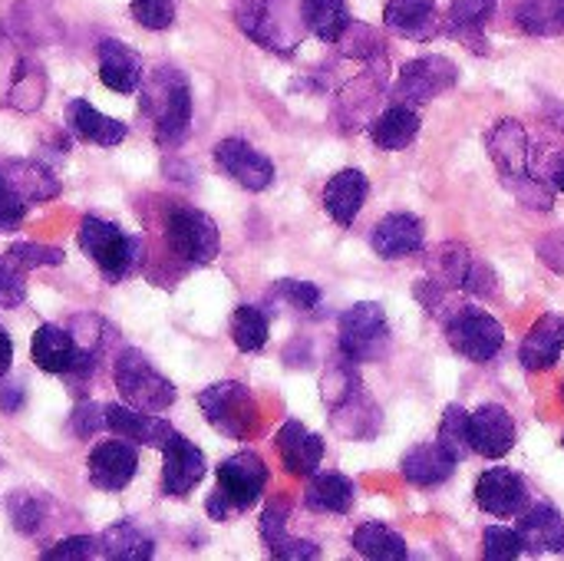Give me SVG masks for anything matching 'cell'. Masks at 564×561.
Returning <instances> with one entry per match:
<instances>
[{
	"label": "cell",
	"instance_id": "24",
	"mask_svg": "<svg viewBox=\"0 0 564 561\" xmlns=\"http://www.w3.org/2000/svg\"><path fill=\"white\" fill-rule=\"evenodd\" d=\"M519 539L522 549L532 555H545V552H564V519L562 513L549 503L532 506L522 522H519Z\"/></svg>",
	"mask_w": 564,
	"mask_h": 561
},
{
	"label": "cell",
	"instance_id": "55",
	"mask_svg": "<svg viewBox=\"0 0 564 561\" xmlns=\"http://www.w3.org/2000/svg\"><path fill=\"white\" fill-rule=\"evenodd\" d=\"M545 175H549V182H552V188H555V192H564V155H552V162H549Z\"/></svg>",
	"mask_w": 564,
	"mask_h": 561
},
{
	"label": "cell",
	"instance_id": "32",
	"mask_svg": "<svg viewBox=\"0 0 564 561\" xmlns=\"http://www.w3.org/2000/svg\"><path fill=\"white\" fill-rule=\"evenodd\" d=\"M496 13V0H453L449 7V33L466 40L476 53H486L489 43L482 40V26L489 23V17Z\"/></svg>",
	"mask_w": 564,
	"mask_h": 561
},
{
	"label": "cell",
	"instance_id": "50",
	"mask_svg": "<svg viewBox=\"0 0 564 561\" xmlns=\"http://www.w3.org/2000/svg\"><path fill=\"white\" fill-rule=\"evenodd\" d=\"M284 536H288V506H284V503H274V506H268L264 516H261V539H264V546L271 549V546H278Z\"/></svg>",
	"mask_w": 564,
	"mask_h": 561
},
{
	"label": "cell",
	"instance_id": "54",
	"mask_svg": "<svg viewBox=\"0 0 564 561\" xmlns=\"http://www.w3.org/2000/svg\"><path fill=\"white\" fill-rule=\"evenodd\" d=\"M26 400V390H23V380H3L0 384V410L7 417H13Z\"/></svg>",
	"mask_w": 564,
	"mask_h": 561
},
{
	"label": "cell",
	"instance_id": "44",
	"mask_svg": "<svg viewBox=\"0 0 564 561\" xmlns=\"http://www.w3.org/2000/svg\"><path fill=\"white\" fill-rule=\"evenodd\" d=\"M132 17L145 30H169L175 23V0H132Z\"/></svg>",
	"mask_w": 564,
	"mask_h": 561
},
{
	"label": "cell",
	"instance_id": "48",
	"mask_svg": "<svg viewBox=\"0 0 564 561\" xmlns=\"http://www.w3.org/2000/svg\"><path fill=\"white\" fill-rule=\"evenodd\" d=\"M274 294L284 298V301H288L291 308H297V311H314V308L321 304V288L311 284V281H294V278H288V281H281V284L274 288Z\"/></svg>",
	"mask_w": 564,
	"mask_h": 561
},
{
	"label": "cell",
	"instance_id": "37",
	"mask_svg": "<svg viewBox=\"0 0 564 561\" xmlns=\"http://www.w3.org/2000/svg\"><path fill=\"white\" fill-rule=\"evenodd\" d=\"M519 26L532 36L564 33V0H529L519 7Z\"/></svg>",
	"mask_w": 564,
	"mask_h": 561
},
{
	"label": "cell",
	"instance_id": "6",
	"mask_svg": "<svg viewBox=\"0 0 564 561\" xmlns=\"http://www.w3.org/2000/svg\"><path fill=\"white\" fill-rule=\"evenodd\" d=\"M198 407L205 420L228 440H248L258 430V403L251 390L238 380L212 384L198 393Z\"/></svg>",
	"mask_w": 564,
	"mask_h": 561
},
{
	"label": "cell",
	"instance_id": "3",
	"mask_svg": "<svg viewBox=\"0 0 564 561\" xmlns=\"http://www.w3.org/2000/svg\"><path fill=\"white\" fill-rule=\"evenodd\" d=\"M145 109H152V132L162 149H178L192 129V89L175 66L155 69L145 89Z\"/></svg>",
	"mask_w": 564,
	"mask_h": 561
},
{
	"label": "cell",
	"instance_id": "52",
	"mask_svg": "<svg viewBox=\"0 0 564 561\" xmlns=\"http://www.w3.org/2000/svg\"><path fill=\"white\" fill-rule=\"evenodd\" d=\"M274 559H288V561H301V559H317L321 555V549L314 546V542H307V539H291V536H284L278 546H271L268 549Z\"/></svg>",
	"mask_w": 564,
	"mask_h": 561
},
{
	"label": "cell",
	"instance_id": "31",
	"mask_svg": "<svg viewBox=\"0 0 564 561\" xmlns=\"http://www.w3.org/2000/svg\"><path fill=\"white\" fill-rule=\"evenodd\" d=\"M357 486L354 479L340 476V473H317L304 493V506L314 513H330V516H347L354 506Z\"/></svg>",
	"mask_w": 564,
	"mask_h": 561
},
{
	"label": "cell",
	"instance_id": "23",
	"mask_svg": "<svg viewBox=\"0 0 564 561\" xmlns=\"http://www.w3.org/2000/svg\"><path fill=\"white\" fill-rule=\"evenodd\" d=\"M367 175L360 169H344L337 172L327 185H324V208L337 225H354V218L360 215L364 202H367Z\"/></svg>",
	"mask_w": 564,
	"mask_h": 561
},
{
	"label": "cell",
	"instance_id": "11",
	"mask_svg": "<svg viewBox=\"0 0 564 561\" xmlns=\"http://www.w3.org/2000/svg\"><path fill=\"white\" fill-rule=\"evenodd\" d=\"M268 486V466L258 453L245 450V453H235L228 456L221 466H218V496L228 503L231 513H245L251 509L261 493Z\"/></svg>",
	"mask_w": 564,
	"mask_h": 561
},
{
	"label": "cell",
	"instance_id": "17",
	"mask_svg": "<svg viewBox=\"0 0 564 561\" xmlns=\"http://www.w3.org/2000/svg\"><path fill=\"white\" fill-rule=\"evenodd\" d=\"M469 443H473V453L486 460H502L516 446L512 413L499 403H486L476 413H469Z\"/></svg>",
	"mask_w": 564,
	"mask_h": 561
},
{
	"label": "cell",
	"instance_id": "14",
	"mask_svg": "<svg viewBox=\"0 0 564 561\" xmlns=\"http://www.w3.org/2000/svg\"><path fill=\"white\" fill-rule=\"evenodd\" d=\"M215 162L228 179H235L248 192H264L274 182V162L245 139H221L215 145Z\"/></svg>",
	"mask_w": 564,
	"mask_h": 561
},
{
	"label": "cell",
	"instance_id": "33",
	"mask_svg": "<svg viewBox=\"0 0 564 561\" xmlns=\"http://www.w3.org/2000/svg\"><path fill=\"white\" fill-rule=\"evenodd\" d=\"M99 555L109 561H145L155 555V542L142 529L119 522L99 536Z\"/></svg>",
	"mask_w": 564,
	"mask_h": 561
},
{
	"label": "cell",
	"instance_id": "27",
	"mask_svg": "<svg viewBox=\"0 0 564 561\" xmlns=\"http://www.w3.org/2000/svg\"><path fill=\"white\" fill-rule=\"evenodd\" d=\"M66 122H69V129L79 139H86L93 145H102V149H112V145H119L129 136V126L126 122H119V119L93 109L86 99H73L66 106Z\"/></svg>",
	"mask_w": 564,
	"mask_h": 561
},
{
	"label": "cell",
	"instance_id": "41",
	"mask_svg": "<svg viewBox=\"0 0 564 561\" xmlns=\"http://www.w3.org/2000/svg\"><path fill=\"white\" fill-rule=\"evenodd\" d=\"M340 53L344 56H354V60H380L383 56V40L370 30V26H364V23H354L350 20V26L340 33Z\"/></svg>",
	"mask_w": 564,
	"mask_h": 561
},
{
	"label": "cell",
	"instance_id": "15",
	"mask_svg": "<svg viewBox=\"0 0 564 561\" xmlns=\"http://www.w3.org/2000/svg\"><path fill=\"white\" fill-rule=\"evenodd\" d=\"M476 503L482 513L496 516V519H509V516H519L525 513L529 506V486L519 473L506 470V466H496L489 473L479 476L476 483Z\"/></svg>",
	"mask_w": 564,
	"mask_h": 561
},
{
	"label": "cell",
	"instance_id": "13",
	"mask_svg": "<svg viewBox=\"0 0 564 561\" xmlns=\"http://www.w3.org/2000/svg\"><path fill=\"white\" fill-rule=\"evenodd\" d=\"M205 453L182 433H172V440L162 446V493L169 499H185L205 479Z\"/></svg>",
	"mask_w": 564,
	"mask_h": 561
},
{
	"label": "cell",
	"instance_id": "12",
	"mask_svg": "<svg viewBox=\"0 0 564 561\" xmlns=\"http://www.w3.org/2000/svg\"><path fill=\"white\" fill-rule=\"evenodd\" d=\"M443 288H453V291H466V294H496V274L492 268L476 258L466 245H443L436 251V278Z\"/></svg>",
	"mask_w": 564,
	"mask_h": 561
},
{
	"label": "cell",
	"instance_id": "25",
	"mask_svg": "<svg viewBox=\"0 0 564 561\" xmlns=\"http://www.w3.org/2000/svg\"><path fill=\"white\" fill-rule=\"evenodd\" d=\"M30 354H33V360H36L40 370L69 377L73 367H76V357H79V344L73 341L69 331H63L56 324H40L36 334H33Z\"/></svg>",
	"mask_w": 564,
	"mask_h": 561
},
{
	"label": "cell",
	"instance_id": "38",
	"mask_svg": "<svg viewBox=\"0 0 564 561\" xmlns=\"http://www.w3.org/2000/svg\"><path fill=\"white\" fill-rule=\"evenodd\" d=\"M10 172L13 175H7L10 182H13V188L26 198V205H36V202H50L56 192H59V185H56V179L46 172V169H40V165H20V162H13L10 165Z\"/></svg>",
	"mask_w": 564,
	"mask_h": 561
},
{
	"label": "cell",
	"instance_id": "39",
	"mask_svg": "<svg viewBox=\"0 0 564 561\" xmlns=\"http://www.w3.org/2000/svg\"><path fill=\"white\" fill-rule=\"evenodd\" d=\"M357 393H360V377H357V370H354V360L344 354V357H337V360L327 367V374H324V400H327L330 410H334V407L347 403V400L357 397Z\"/></svg>",
	"mask_w": 564,
	"mask_h": 561
},
{
	"label": "cell",
	"instance_id": "53",
	"mask_svg": "<svg viewBox=\"0 0 564 561\" xmlns=\"http://www.w3.org/2000/svg\"><path fill=\"white\" fill-rule=\"evenodd\" d=\"M539 258L555 271V274H564V228L562 231H552L539 241Z\"/></svg>",
	"mask_w": 564,
	"mask_h": 561
},
{
	"label": "cell",
	"instance_id": "30",
	"mask_svg": "<svg viewBox=\"0 0 564 561\" xmlns=\"http://www.w3.org/2000/svg\"><path fill=\"white\" fill-rule=\"evenodd\" d=\"M380 93H383V69L370 66V69L360 73V76L344 89V96H340L337 116H340L344 129H357V126L370 116V109L380 103Z\"/></svg>",
	"mask_w": 564,
	"mask_h": 561
},
{
	"label": "cell",
	"instance_id": "28",
	"mask_svg": "<svg viewBox=\"0 0 564 561\" xmlns=\"http://www.w3.org/2000/svg\"><path fill=\"white\" fill-rule=\"evenodd\" d=\"M564 347V321L555 314H545L522 341V350H519V360L529 367V370H552L558 360H562Z\"/></svg>",
	"mask_w": 564,
	"mask_h": 561
},
{
	"label": "cell",
	"instance_id": "49",
	"mask_svg": "<svg viewBox=\"0 0 564 561\" xmlns=\"http://www.w3.org/2000/svg\"><path fill=\"white\" fill-rule=\"evenodd\" d=\"M26 298V281H23V268H17L13 261H0V308H17Z\"/></svg>",
	"mask_w": 564,
	"mask_h": 561
},
{
	"label": "cell",
	"instance_id": "51",
	"mask_svg": "<svg viewBox=\"0 0 564 561\" xmlns=\"http://www.w3.org/2000/svg\"><path fill=\"white\" fill-rule=\"evenodd\" d=\"M99 427H106V410L96 407V403H79L73 410V430L79 440H89Z\"/></svg>",
	"mask_w": 564,
	"mask_h": 561
},
{
	"label": "cell",
	"instance_id": "22",
	"mask_svg": "<svg viewBox=\"0 0 564 561\" xmlns=\"http://www.w3.org/2000/svg\"><path fill=\"white\" fill-rule=\"evenodd\" d=\"M99 79L112 93H135L142 83V60L122 40L106 36L99 43Z\"/></svg>",
	"mask_w": 564,
	"mask_h": 561
},
{
	"label": "cell",
	"instance_id": "36",
	"mask_svg": "<svg viewBox=\"0 0 564 561\" xmlns=\"http://www.w3.org/2000/svg\"><path fill=\"white\" fill-rule=\"evenodd\" d=\"M268 331H271V324H268V314L261 308H254V304L235 308V314H231V341H235L238 350L258 354L268 344Z\"/></svg>",
	"mask_w": 564,
	"mask_h": 561
},
{
	"label": "cell",
	"instance_id": "21",
	"mask_svg": "<svg viewBox=\"0 0 564 561\" xmlns=\"http://www.w3.org/2000/svg\"><path fill=\"white\" fill-rule=\"evenodd\" d=\"M456 463H459V460L436 440V443H420V446H413V450L403 456L400 473H403L406 483L423 486V489H433V486H443V483L453 476Z\"/></svg>",
	"mask_w": 564,
	"mask_h": 561
},
{
	"label": "cell",
	"instance_id": "34",
	"mask_svg": "<svg viewBox=\"0 0 564 561\" xmlns=\"http://www.w3.org/2000/svg\"><path fill=\"white\" fill-rule=\"evenodd\" d=\"M301 10H304L307 30L324 43H337L340 33L350 26L347 0H301Z\"/></svg>",
	"mask_w": 564,
	"mask_h": 561
},
{
	"label": "cell",
	"instance_id": "47",
	"mask_svg": "<svg viewBox=\"0 0 564 561\" xmlns=\"http://www.w3.org/2000/svg\"><path fill=\"white\" fill-rule=\"evenodd\" d=\"M93 555H99V539H93V536H73V539H63L43 552V559L53 561H83L93 559Z\"/></svg>",
	"mask_w": 564,
	"mask_h": 561
},
{
	"label": "cell",
	"instance_id": "16",
	"mask_svg": "<svg viewBox=\"0 0 564 561\" xmlns=\"http://www.w3.org/2000/svg\"><path fill=\"white\" fill-rule=\"evenodd\" d=\"M139 473V453L132 443L106 440L89 453V483L102 493H122Z\"/></svg>",
	"mask_w": 564,
	"mask_h": 561
},
{
	"label": "cell",
	"instance_id": "56",
	"mask_svg": "<svg viewBox=\"0 0 564 561\" xmlns=\"http://www.w3.org/2000/svg\"><path fill=\"white\" fill-rule=\"evenodd\" d=\"M10 360H13V341H10V334L0 327V377H7Z\"/></svg>",
	"mask_w": 564,
	"mask_h": 561
},
{
	"label": "cell",
	"instance_id": "57",
	"mask_svg": "<svg viewBox=\"0 0 564 561\" xmlns=\"http://www.w3.org/2000/svg\"><path fill=\"white\" fill-rule=\"evenodd\" d=\"M562 400H564V384H562Z\"/></svg>",
	"mask_w": 564,
	"mask_h": 561
},
{
	"label": "cell",
	"instance_id": "9",
	"mask_svg": "<svg viewBox=\"0 0 564 561\" xmlns=\"http://www.w3.org/2000/svg\"><path fill=\"white\" fill-rule=\"evenodd\" d=\"M446 337H449V347L473 364L492 360L506 344L502 324L479 308H456L446 317Z\"/></svg>",
	"mask_w": 564,
	"mask_h": 561
},
{
	"label": "cell",
	"instance_id": "5",
	"mask_svg": "<svg viewBox=\"0 0 564 561\" xmlns=\"http://www.w3.org/2000/svg\"><path fill=\"white\" fill-rule=\"evenodd\" d=\"M112 377H116V390L122 393V400L129 407H139L145 413H162L175 403V387L169 377H162L142 350L129 347L116 357V367H112Z\"/></svg>",
	"mask_w": 564,
	"mask_h": 561
},
{
	"label": "cell",
	"instance_id": "18",
	"mask_svg": "<svg viewBox=\"0 0 564 561\" xmlns=\"http://www.w3.org/2000/svg\"><path fill=\"white\" fill-rule=\"evenodd\" d=\"M370 245L383 261H400L406 255H416L423 248V222L410 212H390L377 222Z\"/></svg>",
	"mask_w": 564,
	"mask_h": 561
},
{
	"label": "cell",
	"instance_id": "40",
	"mask_svg": "<svg viewBox=\"0 0 564 561\" xmlns=\"http://www.w3.org/2000/svg\"><path fill=\"white\" fill-rule=\"evenodd\" d=\"M440 443L456 456H469L473 453V443H469V413L463 407H449L443 413V423H440Z\"/></svg>",
	"mask_w": 564,
	"mask_h": 561
},
{
	"label": "cell",
	"instance_id": "20",
	"mask_svg": "<svg viewBox=\"0 0 564 561\" xmlns=\"http://www.w3.org/2000/svg\"><path fill=\"white\" fill-rule=\"evenodd\" d=\"M278 456L291 476H314L317 466L324 463V440L311 433L304 423L288 420L278 430Z\"/></svg>",
	"mask_w": 564,
	"mask_h": 561
},
{
	"label": "cell",
	"instance_id": "1",
	"mask_svg": "<svg viewBox=\"0 0 564 561\" xmlns=\"http://www.w3.org/2000/svg\"><path fill=\"white\" fill-rule=\"evenodd\" d=\"M486 142H489V155H492L502 182L509 185V192L532 212H552L555 195L545 188V182L539 175H532V145H529L522 122L499 119Z\"/></svg>",
	"mask_w": 564,
	"mask_h": 561
},
{
	"label": "cell",
	"instance_id": "10",
	"mask_svg": "<svg viewBox=\"0 0 564 561\" xmlns=\"http://www.w3.org/2000/svg\"><path fill=\"white\" fill-rule=\"evenodd\" d=\"M456 79H459V69L449 56H440V53L416 56L400 69L393 96H397V103L420 106V103H430V99L449 93L456 86Z\"/></svg>",
	"mask_w": 564,
	"mask_h": 561
},
{
	"label": "cell",
	"instance_id": "45",
	"mask_svg": "<svg viewBox=\"0 0 564 561\" xmlns=\"http://www.w3.org/2000/svg\"><path fill=\"white\" fill-rule=\"evenodd\" d=\"M26 198L13 188V182L0 172V231H17L26 215Z\"/></svg>",
	"mask_w": 564,
	"mask_h": 561
},
{
	"label": "cell",
	"instance_id": "2",
	"mask_svg": "<svg viewBox=\"0 0 564 561\" xmlns=\"http://www.w3.org/2000/svg\"><path fill=\"white\" fill-rule=\"evenodd\" d=\"M235 20L258 46L281 56L294 53L307 30L301 0H238Z\"/></svg>",
	"mask_w": 564,
	"mask_h": 561
},
{
	"label": "cell",
	"instance_id": "46",
	"mask_svg": "<svg viewBox=\"0 0 564 561\" xmlns=\"http://www.w3.org/2000/svg\"><path fill=\"white\" fill-rule=\"evenodd\" d=\"M10 519H13L17 532L30 536L43 526V506L30 493H17V496H10Z\"/></svg>",
	"mask_w": 564,
	"mask_h": 561
},
{
	"label": "cell",
	"instance_id": "26",
	"mask_svg": "<svg viewBox=\"0 0 564 561\" xmlns=\"http://www.w3.org/2000/svg\"><path fill=\"white\" fill-rule=\"evenodd\" d=\"M383 23L406 40H430L440 30V13L433 0H387Z\"/></svg>",
	"mask_w": 564,
	"mask_h": 561
},
{
	"label": "cell",
	"instance_id": "43",
	"mask_svg": "<svg viewBox=\"0 0 564 561\" xmlns=\"http://www.w3.org/2000/svg\"><path fill=\"white\" fill-rule=\"evenodd\" d=\"M7 261H13L17 268H46V265H63V251L50 248V245H36V241H20L7 251Z\"/></svg>",
	"mask_w": 564,
	"mask_h": 561
},
{
	"label": "cell",
	"instance_id": "4",
	"mask_svg": "<svg viewBox=\"0 0 564 561\" xmlns=\"http://www.w3.org/2000/svg\"><path fill=\"white\" fill-rule=\"evenodd\" d=\"M79 248L109 278V284L126 281L139 265V238L126 235L119 225L96 215H86L79 222Z\"/></svg>",
	"mask_w": 564,
	"mask_h": 561
},
{
	"label": "cell",
	"instance_id": "8",
	"mask_svg": "<svg viewBox=\"0 0 564 561\" xmlns=\"http://www.w3.org/2000/svg\"><path fill=\"white\" fill-rule=\"evenodd\" d=\"M390 347L387 311L377 301H360L340 314V354L350 360H380Z\"/></svg>",
	"mask_w": 564,
	"mask_h": 561
},
{
	"label": "cell",
	"instance_id": "19",
	"mask_svg": "<svg viewBox=\"0 0 564 561\" xmlns=\"http://www.w3.org/2000/svg\"><path fill=\"white\" fill-rule=\"evenodd\" d=\"M106 427L116 436H122V440H132V443H142V446H155V450H162L172 440V433H175L162 417L145 413L139 407H129V403L126 407L122 403L106 407Z\"/></svg>",
	"mask_w": 564,
	"mask_h": 561
},
{
	"label": "cell",
	"instance_id": "29",
	"mask_svg": "<svg viewBox=\"0 0 564 561\" xmlns=\"http://www.w3.org/2000/svg\"><path fill=\"white\" fill-rule=\"evenodd\" d=\"M416 132H420V116H416V109L406 106V103L387 106V109H383L380 116H373V122H370V139H373V145L383 149V152H400V149H406V145L416 139Z\"/></svg>",
	"mask_w": 564,
	"mask_h": 561
},
{
	"label": "cell",
	"instance_id": "58",
	"mask_svg": "<svg viewBox=\"0 0 564 561\" xmlns=\"http://www.w3.org/2000/svg\"><path fill=\"white\" fill-rule=\"evenodd\" d=\"M562 446H564V440H562Z\"/></svg>",
	"mask_w": 564,
	"mask_h": 561
},
{
	"label": "cell",
	"instance_id": "42",
	"mask_svg": "<svg viewBox=\"0 0 564 561\" xmlns=\"http://www.w3.org/2000/svg\"><path fill=\"white\" fill-rule=\"evenodd\" d=\"M525 549H522V539H519V529H506V526H489L486 536H482V555L489 561H512L519 559Z\"/></svg>",
	"mask_w": 564,
	"mask_h": 561
},
{
	"label": "cell",
	"instance_id": "7",
	"mask_svg": "<svg viewBox=\"0 0 564 561\" xmlns=\"http://www.w3.org/2000/svg\"><path fill=\"white\" fill-rule=\"evenodd\" d=\"M165 241L185 265H212L221 251L218 225L198 208H172L165 218Z\"/></svg>",
	"mask_w": 564,
	"mask_h": 561
},
{
	"label": "cell",
	"instance_id": "35",
	"mask_svg": "<svg viewBox=\"0 0 564 561\" xmlns=\"http://www.w3.org/2000/svg\"><path fill=\"white\" fill-rule=\"evenodd\" d=\"M354 549H357L364 559H370V561L410 559L406 542H403L393 529H387V526H380V522H367V526H360V529L354 532Z\"/></svg>",
	"mask_w": 564,
	"mask_h": 561
}]
</instances>
